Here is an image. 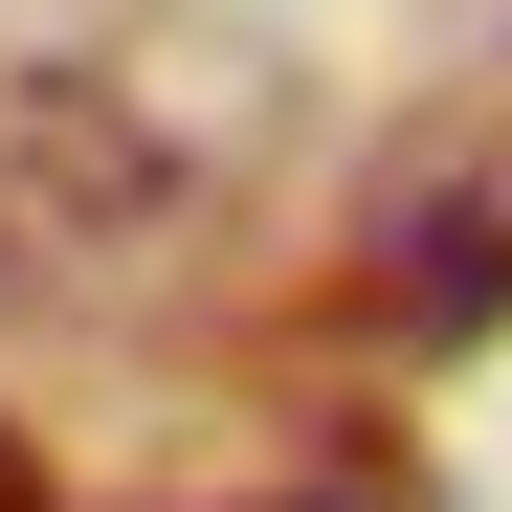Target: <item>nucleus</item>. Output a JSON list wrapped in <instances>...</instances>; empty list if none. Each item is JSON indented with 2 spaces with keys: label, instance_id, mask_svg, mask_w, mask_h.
<instances>
[{
  "label": "nucleus",
  "instance_id": "f257e3e1",
  "mask_svg": "<svg viewBox=\"0 0 512 512\" xmlns=\"http://www.w3.org/2000/svg\"><path fill=\"white\" fill-rule=\"evenodd\" d=\"M357 290H379V334H490V312H512V156H446V179H401Z\"/></svg>",
  "mask_w": 512,
  "mask_h": 512
},
{
  "label": "nucleus",
  "instance_id": "f03ea898",
  "mask_svg": "<svg viewBox=\"0 0 512 512\" xmlns=\"http://www.w3.org/2000/svg\"><path fill=\"white\" fill-rule=\"evenodd\" d=\"M0 512H45V446H23V423H0Z\"/></svg>",
  "mask_w": 512,
  "mask_h": 512
}]
</instances>
